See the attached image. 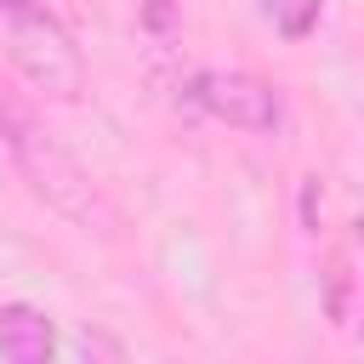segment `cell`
I'll use <instances>...</instances> for the list:
<instances>
[{
	"mask_svg": "<svg viewBox=\"0 0 364 364\" xmlns=\"http://www.w3.org/2000/svg\"><path fill=\"white\" fill-rule=\"evenodd\" d=\"M0 131H6V142H11V154H17V165H23V176H28L34 199H46V205H51L63 222H74V228H114V210H108L97 176H91L57 136H46L34 119H23V114H11V108H0Z\"/></svg>",
	"mask_w": 364,
	"mask_h": 364,
	"instance_id": "cell-1",
	"label": "cell"
},
{
	"mask_svg": "<svg viewBox=\"0 0 364 364\" xmlns=\"http://www.w3.org/2000/svg\"><path fill=\"white\" fill-rule=\"evenodd\" d=\"M0 17H6L11 68H17L34 91H46V97H57V102H74V97L85 91V57H80L74 34H68L40 0H17V6H6Z\"/></svg>",
	"mask_w": 364,
	"mask_h": 364,
	"instance_id": "cell-2",
	"label": "cell"
},
{
	"mask_svg": "<svg viewBox=\"0 0 364 364\" xmlns=\"http://www.w3.org/2000/svg\"><path fill=\"white\" fill-rule=\"evenodd\" d=\"M188 102L233 131H273L279 125V91L250 68H199L188 80Z\"/></svg>",
	"mask_w": 364,
	"mask_h": 364,
	"instance_id": "cell-3",
	"label": "cell"
},
{
	"mask_svg": "<svg viewBox=\"0 0 364 364\" xmlns=\"http://www.w3.org/2000/svg\"><path fill=\"white\" fill-rule=\"evenodd\" d=\"M0 353L17 358V364H46L57 353V330L40 307L28 301H6L0 307Z\"/></svg>",
	"mask_w": 364,
	"mask_h": 364,
	"instance_id": "cell-4",
	"label": "cell"
},
{
	"mask_svg": "<svg viewBox=\"0 0 364 364\" xmlns=\"http://www.w3.org/2000/svg\"><path fill=\"white\" fill-rule=\"evenodd\" d=\"M318 11H324V0H267L273 28H279V34H290V40H301V34L318 23Z\"/></svg>",
	"mask_w": 364,
	"mask_h": 364,
	"instance_id": "cell-5",
	"label": "cell"
},
{
	"mask_svg": "<svg viewBox=\"0 0 364 364\" xmlns=\"http://www.w3.org/2000/svg\"><path fill=\"white\" fill-rule=\"evenodd\" d=\"M6 6H17V0H0V11H6Z\"/></svg>",
	"mask_w": 364,
	"mask_h": 364,
	"instance_id": "cell-6",
	"label": "cell"
}]
</instances>
